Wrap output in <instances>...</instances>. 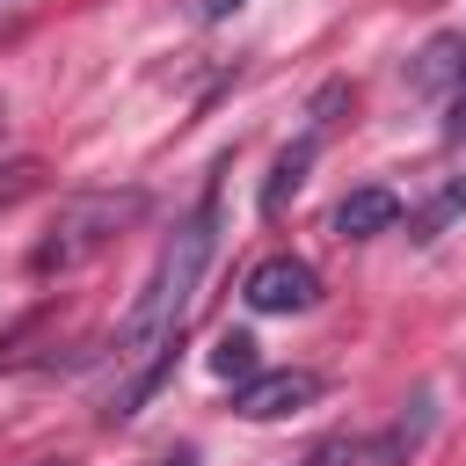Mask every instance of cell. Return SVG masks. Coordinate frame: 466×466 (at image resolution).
<instances>
[{"instance_id":"cell-3","label":"cell","mask_w":466,"mask_h":466,"mask_svg":"<svg viewBox=\"0 0 466 466\" xmlns=\"http://www.w3.org/2000/svg\"><path fill=\"white\" fill-rule=\"evenodd\" d=\"M248 313H313L320 306V269L306 255H262L240 284Z\"/></svg>"},{"instance_id":"cell-10","label":"cell","mask_w":466,"mask_h":466,"mask_svg":"<svg viewBox=\"0 0 466 466\" xmlns=\"http://www.w3.org/2000/svg\"><path fill=\"white\" fill-rule=\"evenodd\" d=\"M451 211H466V182H444V189H437V204L415 218V240H437V226H444Z\"/></svg>"},{"instance_id":"cell-16","label":"cell","mask_w":466,"mask_h":466,"mask_svg":"<svg viewBox=\"0 0 466 466\" xmlns=\"http://www.w3.org/2000/svg\"><path fill=\"white\" fill-rule=\"evenodd\" d=\"M36 466H73V459H36Z\"/></svg>"},{"instance_id":"cell-14","label":"cell","mask_w":466,"mask_h":466,"mask_svg":"<svg viewBox=\"0 0 466 466\" xmlns=\"http://www.w3.org/2000/svg\"><path fill=\"white\" fill-rule=\"evenodd\" d=\"M233 7H240V0H197V22H226Z\"/></svg>"},{"instance_id":"cell-8","label":"cell","mask_w":466,"mask_h":466,"mask_svg":"<svg viewBox=\"0 0 466 466\" xmlns=\"http://www.w3.org/2000/svg\"><path fill=\"white\" fill-rule=\"evenodd\" d=\"M422 437H430V393H415V415H400V422H393V430L371 444V466H400V459H408Z\"/></svg>"},{"instance_id":"cell-7","label":"cell","mask_w":466,"mask_h":466,"mask_svg":"<svg viewBox=\"0 0 466 466\" xmlns=\"http://www.w3.org/2000/svg\"><path fill=\"white\" fill-rule=\"evenodd\" d=\"M400 218V197L393 189H350L342 204H335V233L342 240H371V233H386Z\"/></svg>"},{"instance_id":"cell-9","label":"cell","mask_w":466,"mask_h":466,"mask_svg":"<svg viewBox=\"0 0 466 466\" xmlns=\"http://www.w3.org/2000/svg\"><path fill=\"white\" fill-rule=\"evenodd\" d=\"M211 371H218V379H255V335L226 328V335L211 342Z\"/></svg>"},{"instance_id":"cell-1","label":"cell","mask_w":466,"mask_h":466,"mask_svg":"<svg viewBox=\"0 0 466 466\" xmlns=\"http://www.w3.org/2000/svg\"><path fill=\"white\" fill-rule=\"evenodd\" d=\"M211 248H218V182L197 197V211L160 240V255H153V269H146V284H138V299H131V313H124V328H116V364H124V386L109 393V422H124V415H138V400L153 393V379H160V364H167V350H175V335H182V320H189V306H197V284H204V269H211Z\"/></svg>"},{"instance_id":"cell-13","label":"cell","mask_w":466,"mask_h":466,"mask_svg":"<svg viewBox=\"0 0 466 466\" xmlns=\"http://www.w3.org/2000/svg\"><path fill=\"white\" fill-rule=\"evenodd\" d=\"M444 131H451V138H466V87L451 95V116H444Z\"/></svg>"},{"instance_id":"cell-15","label":"cell","mask_w":466,"mask_h":466,"mask_svg":"<svg viewBox=\"0 0 466 466\" xmlns=\"http://www.w3.org/2000/svg\"><path fill=\"white\" fill-rule=\"evenodd\" d=\"M0 138H7V95H0Z\"/></svg>"},{"instance_id":"cell-2","label":"cell","mask_w":466,"mask_h":466,"mask_svg":"<svg viewBox=\"0 0 466 466\" xmlns=\"http://www.w3.org/2000/svg\"><path fill=\"white\" fill-rule=\"evenodd\" d=\"M138 218H146V189H80V197H66V204L51 211L44 240L29 248V269H36V277L80 269V262H95L109 240H124Z\"/></svg>"},{"instance_id":"cell-5","label":"cell","mask_w":466,"mask_h":466,"mask_svg":"<svg viewBox=\"0 0 466 466\" xmlns=\"http://www.w3.org/2000/svg\"><path fill=\"white\" fill-rule=\"evenodd\" d=\"M335 102H342V87H328V95L313 102V124H306V138L277 153V175H269V189H262V204H269V211H284V204L299 197V182H306V167H313V153H320V138H328V124H335V116H328Z\"/></svg>"},{"instance_id":"cell-17","label":"cell","mask_w":466,"mask_h":466,"mask_svg":"<svg viewBox=\"0 0 466 466\" xmlns=\"http://www.w3.org/2000/svg\"><path fill=\"white\" fill-rule=\"evenodd\" d=\"M7 7H22V0H0V15H7Z\"/></svg>"},{"instance_id":"cell-6","label":"cell","mask_w":466,"mask_h":466,"mask_svg":"<svg viewBox=\"0 0 466 466\" xmlns=\"http://www.w3.org/2000/svg\"><path fill=\"white\" fill-rule=\"evenodd\" d=\"M408 87L415 95H430V102H451L459 87H466V36H430L422 51H415V66H408Z\"/></svg>"},{"instance_id":"cell-12","label":"cell","mask_w":466,"mask_h":466,"mask_svg":"<svg viewBox=\"0 0 466 466\" xmlns=\"http://www.w3.org/2000/svg\"><path fill=\"white\" fill-rule=\"evenodd\" d=\"M153 466H204V451H197V444H167Z\"/></svg>"},{"instance_id":"cell-11","label":"cell","mask_w":466,"mask_h":466,"mask_svg":"<svg viewBox=\"0 0 466 466\" xmlns=\"http://www.w3.org/2000/svg\"><path fill=\"white\" fill-rule=\"evenodd\" d=\"M29 189H36V160H7V167H0V211L22 204Z\"/></svg>"},{"instance_id":"cell-4","label":"cell","mask_w":466,"mask_h":466,"mask_svg":"<svg viewBox=\"0 0 466 466\" xmlns=\"http://www.w3.org/2000/svg\"><path fill=\"white\" fill-rule=\"evenodd\" d=\"M320 393H328V379H320V371L284 364V371H255V379H240L233 415H240V422H284V415H306Z\"/></svg>"}]
</instances>
